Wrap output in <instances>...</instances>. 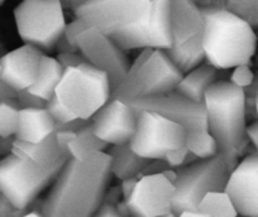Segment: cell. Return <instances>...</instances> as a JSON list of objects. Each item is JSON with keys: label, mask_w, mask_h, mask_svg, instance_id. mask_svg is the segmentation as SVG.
Here are the masks:
<instances>
[{"label": "cell", "mask_w": 258, "mask_h": 217, "mask_svg": "<svg viewBox=\"0 0 258 217\" xmlns=\"http://www.w3.org/2000/svg\"><path fill=\"white\" fill-rule=\"evenodd\" d=\"M173 213L180 216L185 211L197 212L202 197L211 191H222L231 172L226 161L216 154L209 158H198L194 161L175 168Z\"/></svg>", "instance_id": "obj_6"}, {"label": "cell", "mask_w": 258, "mask_h": 217, "mask_svg": "<svg viewBox=\"0 0 258 217\" xmlns=\"http://www.w3.org/2000/svg\"><path fill=\"white\" fill-rule=\"evenodd\" d=\"M4 3H5V0H0V7H2V5L4 4Z\"/></svg>", "instance_id": "obj_38"}, {"label": "cell", "mask_w": 258, "mask_h": 217, "mask_svg": "<svg viewBox=\"0 0 258 217\" xmlns=\"http://www.w3.org/2000/svg\"><path fill=\"white\" fill-rule=\"evenodd\" d=\"M63 70L64 68L60 66L57 58L43 53L34 82L27 90L44 101L49 100L52 96H54L55 88L63 75Z\"/></svg>", "instance_id": "obj_23"}, {"label": "cell", "mask_w": 258, "mask_h": 217, "mask_svg": "<svg viewBox=\"0 0 258 217\" xmlns=\"http://www.w3.org/2000/svg\"><path fill=\"white\" fill-rule=\"evenodd\" d=\"M43 52L39 48L24 43L0 58V80L14 88L25 90L35 80Z\"/></svg>", "instance_id": "obj_17"}, {"label": "cell", "mask_w": 258, "mask_h": 217, "mask_svg": "<svg viewBox=\"0 0 258 217\" xmlns=\"http://www.w3.org/2000/svg\"><path fill=\"white\" fill-rule=\"evenodd\" d=\"M15 100H17L20 108L45 107V102H47V101H44L43 98L33 95V93L30 92V91H28L27 88H25V90L18 91Z\"/></svg>", "instance_id": "obj_31"}, {"label": "cell", "mask_w": 258, "mask_h": 217, "mask_svg": "<svg viewBox=\"0 0 258 217\" xmlns=\"http://www.w3.org/2000/svg\"><path fill=\"white\" fill-rule=\"evenodd\" d=\"M165 53L171 62L181 73H186L206 61L203 45H202V33L189 38L181 43H174Z\"/></svg>", "instance_id": "obj_24"}, {"label": "cell", "mask_w": 258, "mask_h": 217, "mask_svg": "<svg viewBox=\"0 0 258 217\" xmlns=\"http://www.w3.org/2000/svg\"><path fill=\"white\" fill-rule=\"evenodd\" d=\"M122 50L168 49L174 44L169 0H151L145 14L136 23L110 34Z\"/></svg>", "instance_id": "obj_9"}, {"label": "cell", "mask_w": 258, "mask_h": 217, "mask_svg": "<svg viewBox=\"0 0 258 217\" xmlns=\"http://www.w3.org/2000/svg\"><path fill=\"white\" fill-rule=\"evenodd\" d=\"M135 110H151L178 123L185 129L186 134L208 130L207 114L203 102H196L175 91L146 97L123 101Z\"/></svg>", "instance_id": "obj_12"}, {"label": "cell", "mask_w": 258, "mask_h": 217, "mask_svg": "<svg viewBox=\"0 0 258 217\" xmlns=\"http://www.w3.org/2000/svg\"><path fill=\"white\" fill-rule=\"evenodd\" d=\"M218 68L204 61L193 70L184 73L174 91L189 100L202 102L207 88L218 81Z\"/></svg>", "instance_id": "obj_21"}, {"label": "cell", "mask_w": 258, "mask_h": 217, "mask_svg": "<svg viewBox=\"0 0 258 217\" xmlns=\"http://www.w3.org/2000/svg\"><path fill=\"white\" fill-rule=\"evenodd\" d=\"M17 92L14 88L10 87L5 82L0 80V100H7V98H15L17 97Z\"/></svg>", "instance_id": "obj_37"}, {"label": "cell", "mask_w": 258, "mask_h": 217, "mask_svg": "<svg viewBox=\"0 0 258 217\" xmlns=\"http://www.w3.org/2000/svg\"><path fill=\"white\" fill-rule=\"evenodd\" d=\"M55 140H57L58 145L62 149L63 151L70 154L68 151V144L73 140V138L76 136V131L73 130H54Z\"/></svg>", "instance_id": "obj_33"}, {"label": "cell", "mask_w": 258, "mask_h": 217, "mask_svg": "<svg viewBox=\"0 0 258 217\" xmlns=\"http://www.w3.org/2000/svg\"><path fill=\"white\" fill-rule=\"evenodd\" d=\"M246 138L254 148L258 146V124L252 123L246 126Z\"/></svg>", "instance_id": "obj_36"}, {"label": "cell", "mask_w": 258, "mask_h": 217, "mask_svg": "<svg viewBox=\"0 0 258 217\" xmlns=\"http://www.w3.org/2000/svg\"><path fill=\"white\" fill-rule=\"evenodd\" d=\"M229 82L233 83L237 87L243 88V90L251 87L254 82V75L249 63H243V65L233 67V72L229 78Z\"/></svg>", "instance_id": "obj_29"}, {"label": "cell", "mask_w": 258, "mask_h": 217, "mask_svg": "<svg viewBox=\"0 0 258 217\" xmlns=\"http://www.w3.org/2000/svg\"><path fill=\"white\" fill-rule=\"evenodd\" d=\"M202 45L206 61L218 70L251 63L257 35L247 20L221 8H201Z\"/></svg>", "instance_id": "obj_3"}, {"label": "cell", "mask_w": 258, "mask_h": 217, "mask_svg": "<svg viewBox=\"0 0 258 217\" xmlns=\"http://www.w3.org/2000/svg\"><path fill=\"white\" fill-rule=\"evenodd\" d=\"M10 150L14 155L39 164V166H49L55 161L71 158L70 154L63 151L58 145L54 130L37 143H27V141L15 139L12 143Z\"/></svg>", "instance_id": "obj_19"}, {"label": "cell", "mask_w": 258, "mask_h": 217, "mask_svg": "<svg viewBox=\"0 0 258 217\" xmlns=\"http://www.w3.org/2000/svg\"><path fill=\"white\" fill-rule=\"evenodd\" d=\"M96 135L111 144L127 143L136 126V110L118 98H110L91 118Z\"/></svg>", "instance_id": "obj_16"}, {"label": "cell", "mask_w": 258, "mask_h": 217, "mask_svg": "<svg viewBox=\"0 0 258 217\" xmlns=\"http://www.w3.org/2000/svg\"><path fill=\"white\" fill-rule=\"evenodd\" d=\"M108 144L98 138L93 131L91 121L76 131V136L73 140L68 144V151L71 158L81 160L87 156L92 155L97 151H106Z\"/></svg>", "instance_id": "obj_25"}, {"label": "cell", "mask_w": 258, "mask_h": 217, "mask_svg": "<svg viewBox=\"0 0 258 217\" xmlns=\"http://www.w3.org/2000/svg\"><path fill=\"white\" fill-rule=\"evenodd\" d=\"M108 148V146H107ZM106 153L110 155V172L111 176L117 177L118 179L130 178V177L140 176L151 159L143 158L138 155L127 143L111 144Z\"/></svg>", "instance_id": "obj_22"}, {"label": "cell", "mask_w": 258, "mask_h": 217, "mask_svg": "<svg viewBox=\"0 0 258 217\" xmlns=\"http://www.w3.org/2000/svg\"><path fill=\"white\" fill-rule=\"evenodd\" d=\"M185 146L198 158H209L218 153V146L209 131L186 134Z\"/></svg>", "instance_id": "obj_28"}, {"label": "cell", "mask_w": 258, "mask_h": 217, "mask_svg": "<svg viewBox=\"0 0 258 217\" xmlns=\"http://www.w3.org/2000/svg\"><path fill=\"white\" fill-rule=\"evenodd\" d=\"M95 214L96 216H101V217H106V216L113 217V216H118V212H117V208H116V204L101 201L100 206H98V208L96 209Z\"/></svg>", "instance_id": "obj_35"}, {"label": "cell", "mask_w": 258, "mask_h": 217, "mask_svg": "<svg viewBox=\"0 0 258 217\" xmlns=\"http://www.w3.org/2000/svg\"><path fill=\"white\" fill-rule=\"evenodd\" d=\"M19 105L15 98L0 100V138L8 139L14 136L19 119Z\"/></svg>", "instance_id": "obj_27"}, {"label": "cell", "mask_w": 258, "mask_h": 217, "mask_svg": "<svg viewBox=\"0 0 258 217\" xmlns=\"http://www.w3.org/2000/svg\"><path fill=\"white\" fill-rule=\"evenodd\" d=\"M174 43H181L202 33L203 17L193 0H169Z\"/></svg>", "instance_id": "obj_18"}, {"label": "cell", "mask_w": 258, "mask_h": 217, "mask_svg": "<svg viewBox=\"0 0 258 217\" xmlns=\"http://www.w3.org/2000/svg\"><path fill=\"white\" fill-rule=\"evenodd\" d=\"M18 34L24 43L52 52L67 25L60 0H22L14 9Z\"/></svg>", "instance_id": "obj_7"}, {"label": "cell", "mask_w": 258, "mask_h": 217, "mask_svg": "<svg viewBox=\"0 0 258 217\" xmlns=\"http://www.w3.org/2000/svg\"><path fill=\"white\" fill-rule=\"evenodd\" d=\"M183 73L175 67L165 50L153 49L148 60L135 71H127L113 88L110 98L121 101L146 97L174 91Z\"/></svg>", "instance_id": "obj_8"}, {"label": "cell", "mask_w": 258, "mask_h": 217, "mask_svg": "<svg viewBox=\"0 0 258 217\" xmlns=\"http://www.w3.org/2000/svg\"><path fill=\"white\" fill-rule=\"evenodd\" d=\"M223 191L228 194L237 214L258 216V155L248 154L231 169Z\"/></svg>", "instance_id": "obj_15"}, {"label": "cell", "mask_w": 258, "mask_h": 217, "mask_svg": "<svg viewBox=\"0 0 258 217\" xmlns=\"http://www.w3.org/2000/svg\"><path fill=\"white\" fill-rule=\"evenodd\" d=\"M76 47L88 63L107 73L112 91L123 80L130 63L125 50L121 49L110 35L95 27H86L76 38Z\"/></svg>", "instance_id": "obj_13"}, {"label": "cell", "mask_w": 258, "mask_h": 217, "mask_svg": "<svg viewBox=\"0 0 258 217\" xmlns=\"http://www.w3.org/2000/svg\"><path fill=\"white\" fill-rule=\"evenodd\" d=\"M54 130V120L45 107L20 108L15 139L37 143Z\"/></svg>", "instance_id": "obj_20"}, {"label": "cell", "mask_w": 258, "mask_h": 217, "mask_svg": "<svg viewBox=\"0 0 258 217\" xmlns=\"http://www.w3.org/2000/svg\"><path fill=\"white\" fill-rule=\"evenodd\" d=\"M110 155L97 151L85 159L70 158L40 206L42 216H93L110 179Z\"/></svg>", "instance_id": "obj_1"}, {"label": "cell", "mask_w": 258, "mask_h": 217, "mask_svg": "<svg viewBox=\"0 0 258 217\" xmlns=\"http://www.w3.org/2000/svg\"><path fill=\"white\" fill-rule=\"evenodd\" d=\"M45 110L52 116L54 123H68V121L78 119L66 106H63L55 96H52L49 100H47V102H45Z\"/></svg>", "instance_id": "obj_30"}, {"label": "cell", "mask_w": 258, "mask_h": 217, "mask_svg": "<svg viewBox=\"0 0 258 217\" xmlns=\"http://www.w3.org/2000/svg\"><path fill=\"white\" fill-rule=\"evenodd\" d=\"M67 160L63 159L49 166H39L9 154L0 160V193L15 209L25 211L54 182Z\"/></svg>", "instance_id": "obj_5"}, {"label": "cell", "mask_w": 258, "mask_h": 217, "mask_svg": "<svg viewBox=\"0 0 258 217\" xmlns=\"http://www.w3.org/2000/svg\"><path fill=\"white\" fill-rule=\"evenodd\" d=\"M208 131L218 146V155L229 169L238 163L246 144V91L229 81L218 80L203 96Z\"/></svg>", "instance_id": "obj_2"}, {"label": "cell", "mask_w": 258, "mask_h": 217, "mask_svg": "<svg viewBox=\"0 0 258 217\" xmlns=\"http://www.w3.org/2000/svg\"><path fill=\"white\" fill-rule=\"evenodd\" d=\"M199 217L204 216H219V217H236V208L232 203L228 194L222 189V191H211L207 192L202 197L201 202L198 204Z\"/></svg>", "instance_id": "obj_26"}, {"label": "cell", "mask_w": 258, "mask_h": 217, "mask_svg": "<svg viewBox=\"0 0 258 217\" xmlns=\"http://www.w3.org/2000/svg\"><path fill=\"white\" fill-rule=\"evenodd\" d=\"M111 92L107 73L85 62L63 70L54 96L76 118L91 120L110 100Z\"/></svg>", "instance_id": "obj_4"}, {"label": "cell", "mask_w": 258, "mask_h": 217, "mask_svg": "<svg viewBox=\"0 0 258 217\" xmlns=\"http://www.w3.org/2000/svg\"><path fill=\"white\" fill-rule=\"evenodd\" d=\"M55 58H57V61L60 63L63 68L73 67V66H78L81 63L87 62V60L83 57V55L78 49L59 52Z\"/></svg>", "instance_id": "obj_32"}, {"label": "cell", "mask_w": 258, "mask_h": 217, "mask_svg": "<svg viewBox=\"0 0 258 217\" xmlns=\"http://www.w3.org/2000/svg\"><path fill=\"white\" fill-rule=\"evenodd\" d=\"M175 188L164 173L139 176L126 203L131 216L163 217L174 216L173 197Z\"/></svg>", "instance_id": "obj_14"}, {"label": "cell", "mask_w": 258, "mask_h": 217, "mask_svg": "<svg viewBox=\"0 0 258 217\" xmlns=\"http://www.w3.org/2000/svg\"><path fill=\"white\" fill-rule=\"evenodd\" d=\"M186 131L180 124L151 110H136V126L128 146L146 159H163L185 145Z\"/></svg>", "instance_id": "obj_10"}, {"label": "cell", "mask_w": 258, "mask_h": 217, "mask_svg": "<svg viewBox=\"0 0 258 217\" xmlns=\"http://www.w3.org/2000/svg\"><path fill=\"white\" fill-rule=\"evenodd\" d=\"M151 0H85L76 9V17L88 27L110 35L138 22Z\"/></svg>", "instance_id": "obj_11"}, {"label": "cell", "mask_w": 258, "mask_h": 217, "mask_svg": "<svg viewBox=\"0 0 258 217\" xmlns=\"http://www.w3.org/2000/svg\"><path fill=\"white\" fill-rule=\"evenodd\" d=\"M138 178H139V176L121 179L120 191H121V197H122V199H125L126 201V199L130 197V194L133 193V191H134V187H135L136 182H138Z\"/></svg>", "instance_id": "obj_34"}]
</instances>
